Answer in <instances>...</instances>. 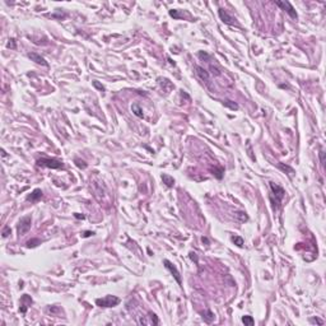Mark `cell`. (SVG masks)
Here are the masks:
<instances>
[{"mask_svg": "<svg viewBox=\"0 0 326 326\" xmlns=\"http://www.w3.org/2000/svg\"><path fill=\"white\" fill-rule=\"evenodd\" d=\"M190 257H191V259H192V260H195V261H196V262H197V256H196V254H194V252H191V254H190Z\"/></svg>", "mask_w": 326, "mask_h": 326, "instance_id": "obj_32", "label": "cell"}, {"mask_svg": "<svg viewBox=\"0 0 326 326\" xmlns=\"http://www.w3.org/2000/svg\"><path fill=\"white\" fill-rule=\"evenodd\" d=\"M279 167L281 168V170H284V171H285V170H287V171H289V172H290V174H292V173H294V171H293V170H292V168H290V167H288V166H284V164H281V163H280V164H279Z\"/></svg>", "mask_w": 326, "mask_h": 326, "instance_id": "obj_25", "label": "cell"}, {"mask_svg": "<svg viewBox=\"0 0 326 326\" xmlns=\"http://www.w3.org/2000/svg\"><path fill=\"white\" fill-rule=\"evenodd\" d=\"M92 235H94V233H93V232H89V231H87V232H84L82 236H83V237H89V236H92Z\"/></svg>", "mask_w": 326, "mask_h": 326, "instance_id": "obj_31", "label": "cell"}, {"mask_svg": "<svg viewBox=\"0 0 326 326\" xmlns=\"http://www.w3.org/2000/svg\"><path fill=\"white\" fill-rule=\"evenodd\" d=\"M235 217L238 219L239 222H246V220L248 219L247 214H246L245 212H236V213H235Z\"/></svg>", "mask_w": 326, "mask_h": 326, "instance_id": "obj_17", "label": "cell"}, {"mask_svg": "<svg viewBox=\"0 0 326 326\" xmlns=\"http://www.w3.org/2000/svg\"><path fill=\"white\" fill-rule=\"evenodd\" d=\"M93 85H94V87H96V88H98V89H99L101 92H103V91H105V87H103L102 84H99V83L97 82V80H94V82H93Z\"/></svg>", "mask_w": 326, "mask_h": 326, "instance_id": "obj_24", "label": "cell"}, {"mask_svg": "<svg viewBox=\"0 0 326 326\" xmlns=\"http://www.w3.org/2000/svg\"><path fill=\"white\" fill-rule=\"evenodd\" d=\"M36 163L40 167H47V168H52V170H59V168L64 167L63 161L56 158H40L37 159Z\"/></svg>", "mask_w": 326, "mask_h": 326, "instance_id": "obj_2", "label": "cell"}, {"mask_svg": "<svg viewBox=\"0 0 326 326\" xmlns=\"http://www.w3.org/2000/svg\"><path fill=\"white\" fill-rule=\"evenodd\" d=\"M201 315H203V319H204V321H205L206 324H212L213 320H214V313H213L210 310L204 311Z\"/></svg>", "mask_w": 326, "mask_h": 326, "instance_id": "obj_13", "label": "cell"}, {"mask_svg": "<svg viewBox=\"0 0 326 326\" xmlns=\"http://www.w3.org/2000/svg\"><path fill=\"white\" fill-rule=\"evenodd\" d=\"M75 164L78 166L79 168H85V167H87V164H85V162H83V161H80V159H78V158L75 159Z\"/></svg>", "mask_w": 326, "mask_h": 326, "instance_id": "obj_22", "label": "cell"}, {"mask_svg": "<svg viewBox=\"0 0 326 326\" xmlns=\"http://www.w3.org/2000/svg\"><path fill=\"white\" fill-rule=\"evenodd\" d=\"M199 57H200V59H206V60H209V59H210V56H209L208 54H206V52H203V51H200V52H199Z\"/></svg>", "mask_w": 326, "mask_h": 326, "instance_id": "obj_29", "label": "cell"}, {"mask_svg": "<svg viewBox=\"0 0 326 326\" xmlns=\"http://www.w3.org/2000/svg\"><path fill=\"white\" fill-rule=\"evenodd\" d=\"M269 186H270V190H271V194H270V201L273 204V209L274 210H278L283 201L284 196H285V190H284L281 186L277 185L274 182H269Z\"/></svg>", "mask_w": 326, "mask_h": 326, "instance_id": "obj_1", "label": "cell"}, {"mask_svg": "<svg viewBox=\"0 0 326 326\" xmlns=\"http://www.w3.org/2000/svg\"><path fill=\"white\" fill-rule=\"evenodd\" d=\"M320 161H321V164H322V167H324V164H325V153H324V150H320Z\"/></svg>", "mask_w": 326, "mask_h": 326, "instance_id": "obj_28", "label": "cell"}, {"mask_svg": "<svg viewBox=\"0 0 326 326\" xmlns=\"http://www.w3.org/2000/svg\"><path fill=\"white\" fill-rule=\"evenodd\" d=\"M223 172H224V170H223V168L220 167V168H219L218 171H215V173H214V174H215V176H217V179H222V176H223V174H222V173H223Z\"/></svg>", "mask_w": 326, "mask_h": 326, "instance_id": "obj_26", "label": "cell"}, {"mask_svg": "<svg viewBox=\"0 0 326 326\" xmlns=\"http://www.w3.org/2000/svg\"><path fill=\"white\" fill-rule=\"evenodd\" d=\"M75 218H78V219H84L85 217H84L83 214H82V215H80V214H75Z\"/></svg>", "mask_w": 326, "mask_h": 326, "instance_id": "obj_33", "label": "cell"}, {"mask_svg": "<svg viewBox=\"0 0 326 326\" xmlns=\"http://www.w3.org/2000/svg\"><path fill=\"white\" fill-rule=\"evenodd\" d=\"M218 14H219V17H220V19L223 20L226 24H228V26H238V24L236 23V19L233 18L232 16H229L227 10H224V9H222V8H219V9H218Z\"/></svg>", "mask_w": 326, "mask_h": 326, "instance_id": "obj_8", "label": "cell"}, {"mask_svg": "<svg viewBox=\"0 0 326 326\" xmlns=\"http://www.w3.org/2000/svg\"><path fill=\"white\" fill-rule=\"evenodd\" d=\"M32 298L29 297L28 294H23L22 297H20V307H19V311L22 313H26L28 310V307L32 304Z\"/></svg>", "mask_w": 326, "mask_h": 326, "instance_id": "obj_9", "label": "cell"}, {"mask_svg": "<svg viewBox=\"0 0 326 326\" xmlns=\"http://www.w3.org/2000/svg\"><path fill=\"white\" fill-rule=\"evenodd\" d=\"M170 16L173 17V18H181V17H180V14H179V10H176V9L170 10Z\"/></svg>", "mask_w": 326, "mask_h": 326, "instance_id": "obj_23", "label": "cell"}, {"mask_svg": "<svg viewBox=\"0 0 326 326\" xmlns=\"http://www.w3.org/2000/svg\"><path fill=\"white\" fill-rule=\"evenodd\" d=\"M162 180H163V183H166L167 187H172V186L174 185L173 177H171L170 174H162Z\"/></svg>", "mask_w": 326, "mask_h": 326, "instance_id": "obj_14", "label": "cell"}, {"mask_svg": "<svg viewBox=\"0 0 326 326\" xmlns=\"http://www.w3.org/2000/svg\"><path fill=\"white\" fill-rule=\"evenodd\" d=\"M223 103H224V106L229 107L231 110H238V105L235 103V102H232V101H229V99H227L226 102H223Z\"/></svg>", "mask_w": 326, "mask_h": 326, "instance_id": "obj_20", "label": "cell"}, {"mask_svg": "<svg viewBox=\"0 0 326 326\" xmlns=\"http://www.w3.org/2000/svg\"><path fill=\"white\" fill-rule=\"evenodd\" d=\"M27 56H28L29 59H31L32 61H34L36 64H40V65H42V66H49V63H47V61L42 57V56L36 54V52H29Z\"/></svg>", "mask_w": 326, "mask_h": 326, "instance_id": "obj_11", "label": "cell"}, {"mask_svg": "<svg viewBox=\"0 0 326 326\" xmlns=\"http://www.w3.org/2000/svg\"><path fill=\"white\" fill-rule=\"evenodd\" d=\"M32 226V217L31 215H26V217L20 218L18 226H17V232H18L19 236H24L26 233L31 229Z\"/></svg>", "mask_w": 326, "mask_h": 326, "instance_id": "obj_4", "label": "cell"}, {"mask_svg": "<svg viewBox=\"0 0 326 326\" xmlns=\"http://www.w3.org/2000/svg\"><path fill=\"white\" fill-rule=\"evenodd\" d=\"M310 321H311V322H316V324H319V325H322V324H324V322H322L321 320H319V319H311Z\"/></svg>", "mask_w": 326, "mask_h": 326, "instance_id": "obj_30", "label": "cell"}, {"mask_svg": "<svg viewBox=\"0 0 326 326\" xmlns=\"http://www.w3.org/2000/svg\"><path fill=\"white\" fill-rule=\"evenodd\" d=\"M1 154H3V157H7V153H5L4 149H1Z\"/></svg>", "mask_w": 326, "mask_h": 326, "instance_id": "obj_34", "label": "cell"}, {"mask_svg": "<svg viewBox=\"0 0 326 326\" xmlns=\"http://www.w3.org/2000/svg\"><path fill=\"white\" fill-rule=\"evenodd\" d=\"M120 303V298L116 297V296H106L103 298H98L96 299V304L98 307H103V308H110V307H115Z\"/></svg>", "mask_w": 326, "mask_h": 326, "instance_id": "obj_3", "label": "cell"}, {"mask_svg": "<svg viewBox=\"0 0 326 326\" xmlns=\"http://www.w3.org/2000/svg\"><path fill=\"white\" fill-rule=\"evenodd\" d=\"M163 264H164L166 269H167V270H170V273H171V274L173 275V278H174V279H176V281H177V283H179L180 285H181V275H180V271L177 270V268H176V266H174L173 264L171 262L170 260H167V259H166V260H163Z\"/></svg>", "mask_w": 326, "mask_h": 326, "instance_id": "obj_7", "label": "cell"}, {"mask_svg": "<svg viewBox=\"0 0 326 326\" xmlns=\"http://www.w3.org/2000/svg\"><path fill=\"white\" fill-rule=\"evenodd\" d=\"M1 235H3V237H4V238H7V237L10 235V227H8V226L4 227V229H3V233H1Z\"/></svg>", "mask_w": 326, "mask_h": 326, "instance_id": "obj_21", "label": "cell"}, {"mask_svg": "<svg viewBox=\"0 0 326 326\" xmlns=\"http://www.w3.org/2000/svg\"><path fill=\"white\" fill-rule=\"evenodd\" d=\"M275 5H278V7L280 8L281 10H284L287 14L290 17V18L293 19H297V11H296V9L292 7V4H290L289 1H275Z\"/></svg>", "mask_w": 326, "mask_h": 326, "instance_id": "obj_5", "label": "cell"}, {"mask_svg": "<svg viewBox=\"0 0 326 326\" xmlns=\"http://www.w3.org/2000/svg\"><path fill=\"white\" fill-rule=\"evenodd\" d=\"M8 47H10V49H16V40L14 38H10L9 42H8Z\"/></svg>", "mask_w": 326, "mask_h": 326, "instance_id": "obj_27", "label": "cell"}, {"mask_svg": "<svg viewBox=\"0 0 326 326\" xmlns=\"http://www.w3.org/2000/svg\"><path fill=\"white\" fill-rule=\"evenodd\" d=\"M38 245H41V241L38 238L29 239V241L27 242V247L28 248H33V247H36V246H38Z\"/></svg>", "mask_w": 326, "mask_h": 326, "instance_id": "obj_18", "label": "cell"}, {"mask_svg": "<svg viewBox=\"0 0 326 326\" xmlns=\"http://www.w3.org/2000/svg\"><path fill=\"white\" fill-rule=\"evenodd\" d=\"M203 242H205V243H208L209 241H208V238H204V237H203Z\"/></svg>", "mask_w": 326, "mask_h": 326, "instance_id": "obj_35", "label": "cell"}, {"mask_svg": "<svg viewBox=\"0 0 326 326\" xmlns=\"http://www.w3.org/2000/svg\"><path fill=\"white\" fill-rule=\"evenodd\" d=\"M42 190L41 189H34L33 191L31 192V195H28L27 196V200L28 201H31V203H36V201H38L42 197Z\"/></svg>", "mask_w": 326, "mask_h": 326, "instance_id": "obj_12", "label": "cell"}, {"mask_svg": "<svg viewBox=\"0 0 326 326\" xmlns=\"http://www.w3.org/2000/svg\"><path fill=\"white\" fill-rule=\"evenodd\" d=\"M195 70H196V75L199 76V78L201 79V80H204V82H206L208 83L209 82V72L206 69H204L203 66H199V65H195Z\"/></svg>", "mask_w": 326, "mask_h": 326, "instance_id": "obj_10", "label": "cell"}, {"mask_svg": "<svg viewBox=\"0 0 326 326\" xmlns=\"http://www.w3.org/2000/svg\"><path fill=\"white\" fill-rule=\"evenodd\" d=\"M242 322H243L245 325H247V326H252L255 324L254 319L251 316H243V317H242Z\"/></svg>", "mask_w": 326, "mask_h": 326, "instance_id": "obj_19", "label": "cell"}, {"mask_svg": "<svg viewBox=\"0 0 326 326\" xmlns=\"http://www.w3.org/2000/svg\"><path fill=\"white\" fill-rule=\"evenodd\" d=\"M232 242L236 246H238V247H243V243H245L243 238L239 237V236H232Z\"/></svg>", "mask_w": 326, "mask_h": 326, "instance_id": "obj_16", "label": "cell"}, {"mask_svg": "<svg viewBox=\"0 0 326 326\" xmlns=\"http://www.w3.org/2000/svg\"><path fill=\"white\" fill-rule=\"evenodd\" d=\"M139 324L140 325H145V326H156L159 324V320L157 317L156 313L153 312H148L147 316H143L140 320H139Z\"/></svg>", "mask_w": 326, "mask_h": 326, "instance_id": "obj_6", "label": "cell"}, {"mask_svg": "<svg viewBox=\"0 0 326 326\" xmlns=\"http://www.w3.org/2000/svg\"><path fill=\"white\" fill-rule=\"evenodd\" d=\"M131 111L134 112L135 116H138V117H144V115H143V110H141V107L138 105V103H134V105L131 106Z\"/></svg>", "mask_w": 326, "mask_h": 326, "instance_id": "obj_15", "label": "cell"}]
</instances>
